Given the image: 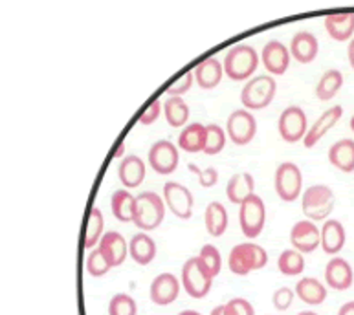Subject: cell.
I'll list each match as a JSON object with an SVG mask.
<instances>
[{"instance_id":"6da1fadb","label":"cell","mask_w":354,"mask_h":315,"mask_svg":"<svg viewBox=\"0 0 354 315\" xmlns=\"http://www.w3.org/2000/svg\"><path fill=\"white\" fill-rule=\"evenodd\" d=\"M222 66H224V74L232 81H246L255 74L259 66V53L250 44H237L227 50Z\"/></svg>"},{"instance_id":"7a4b0ae2","label":"cell","mask_w":354,"mask_h":315,"mask_svg":"<svg viewBox=\"0 0 354 315\" xmlns=\"http://www.w3.org/2000/svg\"><path fill=\"white\" fill-rule=\"evenodd\" d=\"M266 264H268V253L257 244H250V242L237 244L227 257L230 271L239 277L252 274L255 269H263Z\"/></svg>"},{"instance_id":"3957f363","label":"cell","mask_w":354,"mask_h":315,"mask_svg":"<svg viewBox=\"0 0 354 315\" xmlns=\"http://www.w3.org/2000/svg\"><path fill=\"white\" fill-rule=\"evenodd\" d=\"M165 202L153 191H145L136 196V213H134V226L138 229L153 231L164 222Z\"/></svg>"},{"instance_id":"277c9868","label":"cell","mask_w":354,"mask_h":315,"mask_svg":"<svg viewBox=\"0 0 354 315\" xmlns=\"http://www.w3.org/2000/svg\"><path fill=\"white\" fill-rule=\"evenodd\" d=\"M334 205H336V196L328 185H310L303 193L301 209L307 220H325L333 213Z\"/></svg>"},{"instance_id":"5b68a950","label":"cell","mask_w":354,"mask_h":315,"mask_svg":"<svg viewBox=\"0 0 354 315\" xmlns=\"http://www.w3.org/2000/svg\"><path fill=\"white\" fill-rule=\"evenodd\" d=\"M277 83L270 75H257L244 84L241 92V103L246 111H263L274 101Z\"/></svg>"},{"instance_id":"8992f818","label":"cell","mask_w":354,"mask_h":315,"mask_svg":"<svg viewBox=\"0 0 354 315\" xmlns=\"http://www.w3.org/2000/svg\"><path fill=\"white\" fill-rule=\"evenodd\" d=\"M213 278L198 257L187 258L182 266V288L193 299H202L212 292Z\"/></svg>"},{"instance_id":"52a82bcc","label":"cell","mask_w":354,"mask_h":315,"mask_svg":"<svg viewBox=\"0 0 354 315\" xmlns=\"http://www.w3.org/2000/svg\"><path fill=\"white\" fill-rule=\"evenodd\" d=\"M266 222V207L261 196L254 193L252 196L244 200L239 209V224L243 229L244 236L248 238H257L263 233Z\"/></svg>"},{"instance_id":"ba28073f","label":"cell","mask_w":354,"mask_h":315,"mask_svg":"<svg viewBox=\"0 0 354 315\" xmlns=\"http://www.w3.org/2000/svg\"><path fill=\"white\" fill-rule=\"evenodd\" d=\"M274 185L275 193L283 202H294V200L299 198L303 189L301 169L292 162L281 163L275 171Z\"/></svg>"},{"instance_id":"9c48e42d","label":"cell","mask_w":354,"mask_h":315,"mask_svg":"<svg viewBox=\"0 0 354 315\" xmlns=\"http://www.w3.org/2000/svg\"><path fill=\"white\" fill-rule=\"evenodd\" d=\"M277 128H279V136L286 143L303 142L308 132L307 114H305L301 106H286L285 111L281 112Z\"/></svg>"},{"instance_id":"30bf717a","label":"cell","mask_w":354,"mask_h":315,"mask_svg":"<svg viewBox=\"0 0 354 315\" xmlns=\"http://www.w3.org/2000/svg\"><path fill=\"white\" fill-rule=\"evenodd\" d=\"M226 134L235 145L244 147L248 145L257 134V120L250 111L241 108V111H233L226 121Z\"/></svg>"},{"instance_id":"8fae6325","label":"cell","mask_w":354,"mask_h":315,"mask_svg":"<svg viewBox=\"0 0 354 315\" xmlns=\"http://www.w3.org/2000/svg\"><path fill=\"white\" fill-rule=\"evenodd\" d=\"M164 202L169 211L180 220H187L193 215L195 198L185 185L178 182H167L164 185Z\"/></svg>"},{"instance_id":"7c38bea8","label":"cell","mask_w":354,"mask_h":315,"mask_svg":"<svg viewBox=\"0 0 354 315\" xmlns=\"http://www.w3.org/2000/svg\"><path fill=\"white\" fill-rule=\"evenodd\" d=\"M180 163L178 147L173 142L160 140L153 143V147L149 149V165L156 174H171L175 173Z\"/></svg>"},{"instance_id":"4fadbf2b","label":"cell","mask_w":354,"mask_h":315,"mask_svg":"<svg viewBox=\"0 0 354 315\" xmlns=\"http://www.w3.org/2000/svg\"><path fill=\"white\" fill-rule=\"evenodd\" d=\"M290 244L299 253L316 251L317 246L322 244L319 227L312 220H307V218L296 222L290 231Z\"/></svg>"},{"instance_id":"5bb4252c","label":"cell","mask_w":354,"mask_h":315,"mask_svg":"<svg viewBox=\"0 0 354 315\" xmlns=\"http://www.w3.org/2000/svg\"><path fill=\"white\" fill-rule=\"evenodd\" d=\"M290 50L279 41L266 42L263 52H261V61L265 64L266 72L272 75H283L290 66Z\"/></svg>"},{"instance_id":"9a60e30c","label":"cell","mask_w":354,"mask_h":315,"mask_svg":"<svg viewBox=\"0 0 354 315\" xmlns=\"http://www.w3.org/2000/svg\"><path fill=\"white\" fill-rule=\"evenodd\" d=\"M180 283L173 274H160L149 289V297L156 306H167L178 299Z\"/></svg>"},{"instance_id":"2e32d148","label":"cell","mask_w":354,"mask_h":315,"mask_svg":"<svg viewBox=\"0 0 354 315\" xmlns=\"http://www.w3.org/2000/svg\"><path fill=\"white\" fill-rule=\"evenodd\" d=\"M97 249H100L105 258L109 260L112 268H118L125 262V258L129 255V244L125 242L123 235L116 231H109L101 236L100 244H97Z\"/></svg>"},{"instance_id":"e0dca14e","label":"cell","mask_w":354,"mask_h":315,"mask_svg":"<svg viewBox=\"0 0 354 315\" xmlns=\"http://www.w3.org/2000/svg\"><path fill=\"white\" fill-rule=\"evenodd\" d=\"M325 280L327 286L338 292L349 289L354 283V274L351 264L345 258H330L325 266Z\"/></svg>"},{"instance_id":"ac0fdd59","label":"cell","mask_w":354,"mask_h":315,"mask_svg":"<svg viewBox=\"0 0 354 315\" xmlns=\"http://www.w3.org/2000/svg\"><path fill=\"white\" fill-rule=\"evenodd\" d=\"M342 114H344V108L339 105L330 106L328 111L323 112L322 116L314 121V125L308 126V132L307 136H305V140H303V145L307 149H312L314 145H317V142H319V140L338 123Z\"/></svg>"},{"instance_id":"d6986e66","label":"cell","mask_w":354,"mask_h":315,"mask_svg":"<svg viewBox=\"0 0 354 315\" xmlns=\"http://www.w3.org/2000/svg\"><path fill=\"white\" fill-rule=\"evenodd\" d=\"M290 55L296 59L297 63L308 64L317 57L319 44L314 33L310 32H297L290 41Z\"/></svg>"},{"instance_id":"ffe728a7","label":"cell","mask_w":354,"mask_h":315,"mask_svg":"<svg viewBox=\"0 0 354 315\" xmlns=\"http://www.w3.org/2000/svg\"><path fill=\"white\" fill-rule=\"evenodd\" d=\"M224 75V66L217 57H207L195 66V83L204 90L217 88Z\"/></svg>"},{"instance_id":"44dd1931","label":"cell","mask_w":354,"mask_h":315,"mask_svg":"<svg viewBox=\"0 0 354 315\" xmlns=\"http://www.w3.org/2000/svg\"><path fill=\"white\" fill-rule=\"evenodd\" d=\"M145 162L140 156H125L118 169V178L125 185V189H134L138 185H142L145 180Z\"/></svg>"},{"instance_id":"7402d4cb","label":"cell","mask_w":354,"mask_h":315,"mask_svg":"<svg viewBox=\"0 0 354 315\" xmlns=\"http://www.w3.org/2000/svg\"><path fill=\"white\" fill-rule=\"evenodd\" d=\"M325 30L334 41H349L354 35V13H330L325 17Z\"/></svg>"},{"instance_id":"603a6c76","label":"cell","mask_w":354,"mask_h":315,"mask_svg":"<svg viewBox=\"0 0 354 315\" xmlns=\"http://www.w3.org/2000/svg\"><path fill=\"white\" fill-rule=\"evenodd\" d=\"M129 255L140 266H147L156 257V242L147 233H136L129 242Z\"/></svg>"},{"instance_id":"cb8c5ba5","label":"cell","mask_w":354,"mask_h":315,"mask_svg":"<svg viewBox=\"0 0 354 315\" xmlns=\"http://www.w3.org/2000/svg\"><path fill=\"white\" fill-rule=\"evenodd\" d=\"M322 233V244L319 246L323 247V251L327 255H336L344 249L345 246V227L342 222L338 220H327L325 226L319 229Z\"/></svg>"},{"instance_id":"d4e9b609","label":"cell","mask_w":354,"mask_h":315,"mask_svg":"<svg viewBox=\"0 0 354 315\" xmlns=\"http://www.w3.org/2000/svg\"><path fill=\"white\" fill-rule=\"evenodd\" d=\"M255 180L250 173L233 174L226 185V196L232 204L241 205L248 196L254 195Z\"/></svg>"},{"instance_id":"484cf974","label":"cell","mask_w":354,"mask_h":315,"mask_svg":"<svg viewBox=\"0 0 354 315\" xmlns=\"http://www.w3.org/2000/svg\"><path fill=\"white\" fill-rule=\"evenodd\" d=\"M206 145V126L202 123H191L184 126L178 136V147L189 154L204 153Z\"/></svg>"},{"instance_id":"4316f807","label":"cell","mask_w":354,"mask_h":315,"mask_svg":"<svg viewBox=\"0 0 354 315\" xmlns=\"http://www.w3.org/2000/svg\"><path fill=\"white\" fill-rule=\"evenodd\" d=\"M328 162L342 173L354 171V140H342L328 149Z\"/></svg>"},{"instance_id":"83f0119b","label":"cell","mask_w":354,"mask_h":315,"mask_svg":"<svg viewBox=\"0 0 354 315\" xmlns=\"http://www.w3.org/2000/svg\"><path fill=\"white\" fill-rule=\"evenodd\" d=\"M111 209L116 220L133 222L136 213V196L131 195L129 189L114 191L111 198Z\"/></svg>"},{"instance_id":"f1b7e54d","label":"cell","mask_w":354,"mask_h":315,"mask_svg":"<svg viewBox=\"0 0 354 315\" xmlns=\"http://www.w3.org/2000/svg\"><path fill=\"white\" fill-rule=\"evenodd\" d=\"M296 295L305 305L316 306L325 303V299H327V288L317 278L305 277L296 284Z\"/></svg>"},{"instance_id":"f546056e","label":"cell","mask_w":354,"mask_h":315,"mask_svg":"<svg viewBox=\"0 0 354 315\" xmlns=\"http://www.w3.org/2000/svg\"><path fill=\"white\" fill-rule=\"evenodd\" d=\"M204 224H206V231L215 236V238L224 235L227 229L226 207L221 202H212L206 207V213H204Z\"/></svg>"},{"instance_id":"4dcf8cb0","label":"cell","mask_w":354,"mask_h":315,"mask_svg":"<svg viewBox=\"0 0 354 315\" xmlns=\"http://www.w3.org/2000/svg\"><path fill=\"white\" fill-rule=\"evenodd\" d=\"M344 86V74L339 70H327L316 84L317 99L330 101Z\"/></svg>"},{"instance_id":"1f68e13d","label":"cell","mask_w":354,"mask_h":315,"mask_svg":"<svg viewBox=\"0 0 354 315\" xmlns=\"http://www.w3.org/2000/svg\"><path fill=\"white\" fill-rule=\"evenodd\" d=\"M164 116L171 126H184L189 121V106L182 97H167L164 103Z\"/></svg>"},{"instance_id":"d6a6232c","label":"cell","mask_w":354,"mask_h":315,"mask_svg":"<svg viewBox=\"0 0 354 315\" xmlns=\"http://www.w3.org/2000/svg\"><path fill=\"white\" fill-rule=\"evenodd\" d=\"M105 216L101 213L100 207H92L90 209L88 220H86V229H85V247L90 249L100 244L101 236L105 235Z\"/></svg>"},{"instance_id":"836d02e7","label":"cell","mask_w":354,"mask_h":315,"mask_svg":"<svg viewBox=\"0 0 354 315\" xmlns=\"http://www.w3.org/2000/svg\"><path fill=\"white\" fill-rule=\"evenodd\" d=\"M277 268L286 277H294V275H301L305 269V258L303 253L296 251V249H286L277 258Z\"/></svg>"},{"instance_id":"e575fe53","label":"cell","mask_w":354,"mask_h":315,"mask_svg":"<svg viewBox=\"0 0 354 315\" xmlns=\"http://www.w3.org/2000/svg\"><path fill=\"white\" fill-rule=\"evenodd\" d=\"M226 132L222 131V126L212 125L206 126V145H204V154L207 156H215V154L222 153L226 147Z\"/></svg>"},{"instance_id":"d590c367","label":"cell","mask_w":354,"mask_h":315,"mask_svg":"<svg viewBox=\"0 0 354 315\" xmlns=\"http://www.w3.org/2000/svg\"><path fill=\"white\" fill-rule=\"evenodd\" d=\"M136 300L127 294H116L109 303V315H136Z\"/></svg>"},{"instance_id":"8d00e7d4","label":"cell","mask_w":354,"mask_h":315,"mask_svg":"<svg viewBox=\"0 0 354 315\" xmlns=\"http://www.w3.org/2000/svg\"><path fill=\"white\" fill-rule=\"evenodd\" d=\"M198 258H201V262L204 264V268L213 275V277H217L221 274L222 268V258L221 253L215 246L212 244H206V246H202L201 253H198Z\"/></svg>"},{"instance_id":"74e56055","label":"cell","mask_w":354,"mask_h":315,"mask_svg":"<svg viewBox=\"0 0 354 315\" xmlns=\"http://www.w3.org/2000/svg\"><path fill=\"white\" fill-rule=\"evenodd\" d=\"M112 266L109 264V260L105 258V255L100 251V249H94L90 251L88 258H86V271H88L92 277H103V275L109 274V269Z\"/></svg>"},{"instance_id":"f35d334b","label":"cell","mask_w":354,"mask_h":315,"mask_svg":"<svg viewBox=\"0 0 354 315\" xmlns=\"http://www.w3.org/2000/svg\"><path fill=\"white\" fill-rule=\"evenodd\" d=\"M193 79H195V72L193 70H187L182 77H178L175 83L171 84L169 88L165 90L169 97H182L185 92H189V88L193 86Z\"/></svg>"},{"instance_id":"ab89813d","label":"cell","mask_w":354,"mask_h":315,"mask_svg":"<svg viewBox=\"0 0 354 315\" xmlns=\"http://www.w3.org/2000/svg\"><path fill=\"white\" fill-rule=\"evenodd\" d=\"M294 297H296V292H294L292 288H286V286H283V288L275 289L274 295H272L274 308L279 312H286L292 306V303H294Z\"/></svg>"},{"instance_id":"60d3db41","label":"cell","mask_w":354,"mask_h":315,"mask_svg":"<svg viewBox=\"0 0 354 315\" xmlns=\"http://www.w3.org/2000/svg\"><path fill=\"white\" fill-rule=\"evenodd\" d=\"M224 306H226V315H255L252 303H248L246 299H241V297L232 299Z\"/></svg>"},{"instance_id":"b9f144b4","label":"cell","mask_w":354,"mask_h":315,"mask_svg":"<svg viewBox=\"0 0 354 315\" xmlns=\"http://www.w3.org/2000/svg\"><path fill=\"white\" fill-rule=\"evenodd\" d=\"M160 116H162V101L154 99L153 103L140 114L138 123H140V125H153L154 121L158 120Z\"/></svg>"},{"instance_id":"7bdbcfd3","label":"cell","mask_w":354,"mask_h":315,"mask_svg":"<svg viewBox=\"0 0 354 315\" xmlns=\"http://www.w3.org/2000/svg\"><path fill=\"white\" fill-rule=\"evenodd\" d=\"M189 171H191V173H195L196 176H198V182H201L202 187H213V185L217 184L218 173L213 167L201 171V169L196 167V165L189 163Z\"/></svg>"},{"instance_id":"ee69618b","label":"cell","mask_w":354,"mask_h":315,"mask_svg":"<svg viewBox=\"0 0 354 315\" xmlns=\"http://www.w3.org/2000/svg\"><path fill=\"white\" fill-rule=\"evenodd\" d=\"M338 315H354V300H351V303H345V305L339 308Z\"/></svg>"},{"instance_id":"f6af8a7d","label":"cell","mask_w":354,"mask_h":315,"mask_svg":"<svg viewBox=\"0 0 354 315\" xmlns=\"http://www.w3.org/2000/svg\"><path fill=\"white\" fill-rule=\"evenodd\" d=\"M347 57H349V64L354 70V39H351L349 48H347Z\"/></svg>"},{"instance_id":"bcb514c9","label":"cell","mask_w":354,"mask_h":315,"mask_svg":"<svg viewBox=\"0 0 354 315\" xmlns=\"http://www.w3.org/2000/svg\"><path fill=\"white\" fill-rule=\"evenodd\" d=\"M209 315H226V306L221 305V306H217V308H213L212 314Z\"/></svg>"},{"instance_id":"7dc6e473","label":"cell","mask_w":354,"mask_h":315,"mask_svg":"<svg viewBox=\"0 0 354 315\" xmlns=\"http://www.w3.org/2000/svg\"><path fill=\"white\" fill-rule=\"evenodd\" d=\"M123 151H125V145L122 143V145H120V149L116 151V154H114V158H120V154H123Z\"/></svg>"},{"instance_id":"c3c4849f","label":"cell","mask_w":354,"mask_h":315,"mask_svg":"<svg viewBox=\"0 0 354 315\" xmlns=\"http://www.w3.org/2000/svg\"><path fill=\"white\" fill-rule=\"evenodd\" d=\"M178 315H202V314H198V312H195V310H185Z\"/></svg>"},{"instance_id":"681fc988","label":"cell","mask_w":354,"mask_h":315,"mask_svg":"<svg viewBox=\"0 0 354 315\" xmlns=\"http://www.w3.org/2000/svg\"><path fill=\"white\" fill-rule=\"evenodd\" d=\"M297 315H317V314H314V312H299Z\"/></svg>"},{"instance_id":"f907efd6","label":"cell","mask_w":354,"mask_h":315,"mask_svg":"<svg viewBox=\"0 0 354 315\" xmlns=\"http://www.w3.org/2000/svg\"><path fill=\"white\" fill-rule=\"evenodd\" d=\"M351 131H353V132H354V116H353V117H351Z\"/></svg>"}]
</instances>
